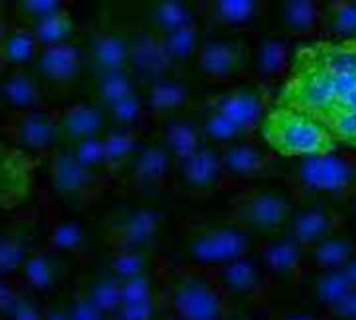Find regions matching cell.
<instances>
[{"mask_svg":"<svg viewBox=\"0 0 356 320\" xmlns=\"http://www.w3.org/2000/svg\"><path fill=\"white\" fill-rule=\"evenodd\" d=\"M356 94V37L321 40L296 48L277 104L298 108L321 123Z\"/></svg>","mask_w":356,"mask_h":320,"instance_id":"cell-1","label":"cell"},{"mask_svg":"<svg viewBox=\"0 0 356 320\" xmlns=\"http://www.w3.org/2000/svg\"><path fill=\"white\" fill-rule=\"evenodd\" d=\"M161 306L169 320H234L238 314L211 269L175 262L163 277Z\"/></svg>","mask_w":356,"mask_h":320,"instance_id":"cell-2","label":"cell"},{"mask_svg":"<svg viewBox=\"0 0 356 320\" xmlns=\"http://www.w3.org/2000/svg\"><path fill=\"white\" fill-rule=\"evenodd\" d=\"M290 198L300 204H327L344 208L356 190V152L338 150L332 154L292 160L286 171Z\"/></svg>","mask_w":356,"mask_h":320,"instance_id":"cell-3","label":"cell"},{"mask_svg":"<svg viewBox=\"0 0 356 320\" xmlns=\"http://www.w3.org/2000/svg\"><path fill=\"white\" fill-rule=\"evenodd\" d=\"M175 244L179 250L177 262L213 271L252 254L257 242L232 221L219 217L179 221L175 229Z\"/></svg>","mask_w":356,"mask_h":320,"instance_id":"cell-4","label":"cell"},{"mask_svg":"<svg viewBox=\"0 0 356 320\" xmlns=\"http://www.w3.org/2000/svg\"><path fill=\"white\" fill-rule=\"evenodd\" d=\"M261 140L275 154L290 160L321 156L342 150V144L317 117L292 106L271 104L263 123Z\"/></svg>","mask_w":356,"mask_h":320,"instance_id":"cell-5","label":"cell"},{"mask_svg":"<svg viewBox=\"0 0 356 320\" xmlns=\"http://www.w3.org/2000/svg\"><path fill=\"white\" fill-rule=\"evenodd\" d=\"M294 202L288 194L269 187H244L232 198L225 219L254 242L286 231Z\"/></svg>","mask_w":356,"mask_h":320,"instance_id":"cell-6","label":"cell"},{"mask_svg":"<svg viewBox=\"0 0 356 320\" xmlns=\"http://www.w3.org/2000/svg\"><path fill=\"white\" fill-rule=\"evenodd\" d=\"M213 275L236 312L252 310L265 317L271 310L273 281L259 264L254 254L213 269Z\"/></svg>","mask_w":356,"mask_h":320,"instance_id":"cell-7","label":"cell"},{"mask_svg":"<svg viewBox=\"0 0 356 320\" xmlns=\"http://www.w3.org/2000/svg\"><path fill=\"white\" fill-rule=\"evenodd\" d=\"M248 40L240 35H207L196 52L194 65L198 73L215 85H238L246 81Z\"/></svg>","mask_w":356,"mask_h":320,"instance_id":"cell-8","label":"cell"},{"mask_svg":"<svg viewBox=\"0 0 356 320\" xmlns=\"http://www.w3.org/2000/svg\"><path fill=\"white\" fill-rule=\"evenodd\" d=\"M271 4L265 0H204L194 4L202 29L217 35L261 33L271 19Z\"/></svg>","mask_w":356,"mask_h":320,"instance_id":"cell-9","label":"cell"},{"mask_svg":"<svg viewBox=\"0 0 356 320\" xmlns=\"http://www.w3.org/2000/svg\"><path fill=\"white\" fill-rule=\"evenodd\" d=\"M204 102L223 115L240 133V137L246 140L257 137L261 123L271 108V92L250 81H242L238 85L223 87L221 92L204 98Z\"/></svg>","mask_w":356,"mask_h":320,"instance_id":"cell-10","label":"cell"},{"mask_svg":"<svg viewBox=\"0 0 356 320\" xmlns=\"http://www.w3.org/2000/svg\"><path fill=\"white\" fill-rule=\"evenodd\" d=\"M165 217L150 206H123L108 214L104 223V239L111 252L140 250L152 252L154 242L163 231Z\"/></svg>","mask_w":356,"mask_h":320,"instance_id":"cell-11","label":"cell"},{"mask_svg":"<svg viewBox=\"0 0 356 320\" xmlns=\"http://www.w3.org/2000/svg\"><path fill=\"white\" fill-rule=\"evenodd\" d=\"M46 175L50 187L65 200L86 204L106 187L104 171L83 167L69 148H56L48 154Z\"/></svg>","mask_w":356,"mask_h":320,"instance_id":"cell-12","label":"cell"},{"mask_svg":"<svg viewBox=\"0 0 356 320\" xmlns=\"http://www.w3.org/2000/svg\"><path fill=\"white\" fill-rule=\"evenodd\" d=\"M254 258L265 269L269 279L280 285L300 287L309 275L307 252L286 233H277L265 239H257Z\"/></svg>","mask_w":356,"mask_h":320,"instance_id":"cell-13","label":"cell"},{"mask_svg":"<svg viewBox=\"0 0 356 320\" xmlns=\"http://www.w3.org/2000/svg\"><path fill=\"white\" fill-rule=\"evenodd\" d=\"M292 48L288 37L280 33H257V37L248 44V71L246 81L271 90L273 85L288 79L292 69Z\"/></svg>","mask_w":356,"mask_h":320,"instance_id":"cell-14","label":"cell"},{"mask_svg":"<svg viewBox=\"0 0 356 320\" xmlns=\"http://www.w3.org/2000/svg\"><path fill=\"white\" fill-rule=\"evenodd\" d=\"M223 171L234 190L250 187V183L275 173L277 156L257 137L238 140L219 150Z\"/></svg>","mask_w":356,"mask_h":320,"instance_id":"cell-15","label":"cell"},{"mask_svg":"<svg viewBox=\"0 0 356 320\" xmlns=\"http://www.w3.org/2000/svg\"><path fill=\"white\" fill-rule=\"evenodd\" d=\"M348 229V221L342 208L327 204H300L294 202L286 235L292 237L305 252L332 237L338 231Z\"/></svg>","mask_w":356,"mask_h":320,"instance_id":"cell-16","label":"cell"},{"mask_svg":"<svg viewBox=\"0 0 356 320\" xmlns=\"http://www.w3.org/2000/svg\"><path fill=\"white\" fill-rule=\"evenodd\" d=\"M173 171H175L179 187L190 194L209 196V194H217L223 190H234L232 181L227 179L223 171L219 150L211 146H202L192 156L175 162Z\"/></svg>","mask_w":356,"mask_h":320,"instance_id":"cell-17","label":"cell"},{"mask_svg":"<svg viewBox=\"0 0 356 320\" xmlns=\"http://www.w3.org/2000/svg\"><path fill=\"white\" fill-rule=\"evenodd\" d=\"M33 158L0 133V210H10L31 192Z\"/></svg>","mask_w":356,"mask_h":320,"instance_id":"cell-18","label":"cell"},{"mask_svg":"<svg viewBox=\"0 0 356 320\" xmlns=\"http://www.w3.org/2000/svg\"><path fill=\"white\" fill-rule=\"evenodd\" d=\"M6 137L25 152H52L60 144L56 112L52 110H29L10 117Z\"/></svg>","mask_w":356,"mask_h":320,"instance_id":"cell-19","label":"cell"},{"mask_svg":"<svg viewBox=\"0 0 356 320\" xmlns=\"http://www.w3.org/2000/svg\"><path fill=\"white\" fill-rule=\"evenodd\" d=\"M300 287L305 289L307 308L323 320L336 319L338 310L355 289L342 271H311Z\"/></svg>","mask_w":356,"mask_h":320,"instance_id":"cell-20","label":"cell"},{"mask_svg":"<svg viewBox=\"0 0 356 320\" xmlns=\"http://www.w3.org/2000/svg\"><path fill=\"white\" fill-rule=\"evenodd\" d=\"M127 71L134 79L140 77L146 81V85L173 73V65L169 62L156 33L140 29L127 37Z\"/></svg>","mask_w":356,"mask_h":320,"instance_id":"cell-21","label":"cell"},{"mask_svg":"<svg viewBox=\"0 0 356 320\" xmlns=\"http://www.w3.org/2000/svg\"><path fill=\"white\" fill-rule=\"evenodd\" d=\"M173 169H175V160L154 140L140 148V152L125 167V173H127L129 187L146 192V190L163 187L169 181Z\"/></svg>","mask_w":356,"mask_h":320,"instance_id":"cell-22","label":"cell"},{"mask_svg":"<svg viewBox=\"0 0 356 320\" xmlns=\"http://www.w3.org/2000/svg\"><path fill=\"white\" fill-rule=\"evenodd\" d=\"M56 121H58L60 142L73 146V144L90 140V137H100V133L106 125V112L94 100H79V102L58 110Z\"/></svg>","mask_w":356,"mask_h":320,"instance_id":"cell-23","label":"cell"},{"mask_svg":"<svg viewBox=\"0 0 356 320\" xmlns=\"http://www.w3.org/2000/svg\"><path fill=\"white\" fill-rule=\"evenodd\" d=\"M277 21V33L292 37H315L323 25V4L317 0H286L271 8Z\"/></svg>","mask_w":356,"mask_h":320,"instance_id":"cell-24","label":"cell"},{"mask_svg":"<svg viewBox=\"0 0 356 320\" xmlns=\"http://www.w3.org/2000/svg\"><path fill=\"white\" fill-rule=\"evenodd\" d=\"M142 98L146 104V112L156 115L161 121L175 117V115L190 112L194 106L188 83L173 73L148 83L146 96H142Z\"/></svg>","mask_w":356,"mask_h":320,"instance_id":"cell-25","label":"cell"},{"mask_svg":"<svg viewBox=\"0 0 356 320\" xmlns=\"http://www.w3.org/2000/svg\"><path fill=\"white\" fill-rule=\"evenodd\" d=\"M156 142L171 154V158L175 162L192 156L196 150H200L204 146L198 123H196L192 110L184 112V115L163 119L161 127H159Z\"/></svg>","mask_w":356,"mask_h":320,"instance_id":"cell-26","label":"cell"},{"mask_svg":"<svg viewBox=\"0 0 356 320\" xmlns=\"http://www.w3.org/2000/svg\"><path fill=\"white\" fill-rule=\"evenodd\" d=\"M83 62V54L71 42L42 48L33 60V71L46 81L52 83H71Z\"/></svg>","mask_w":356,"mask_h":320,"instance_id":"cell-27","label":"cell"},{"mask_svg":"<svg viewBox=\"0 0 356 320\" xmlns=\"http://www.w3.org/2000/svg\"><path fill=\"white\" fill-rule=\"evenodd\" d=\"M33 231L35 225L27 219H19L0 231V279L21 271L33 252Z\"/></svg>","mask_w":356,"mask_h":320,"instance_id":"cell-28","label":"cell"},{"mask_svg":"<svg viewBox=\"0 0 356 320\" xmlns=\"http://www.w3.org/2000/svg\"><path fill=\"white\" fill-rule=\"evenodd\" d=\"M65 273L67 269L60 254H54L42 246L35 248L21 267V283L27 292H54L60 285Z\"/></svg>","mask_w":356,"mask_h":320,"instance_id":"cell-29","label":"cell"},{"mask_svg":"<svg viewBox=\"0 0 356 320\" xmlns=\"http://www.w3.org/2000/svg\"><path fill=\"white\" fill-rule=\"evenodd\" d=\"M88 60L96 75L127 69V35L96 31L88 44Z\"/></svg>","mask_w":356,"mask_h":320,"instance_id":"cell-30","label":"cell"},{"mask_svg":"<svg viewBox=\"0 0 356 320\" xmlns=\"http://www.w3.org/2000/svg\"><path fill=\"white\" fill-rule=\"evenodd\" d=\"M356 252V235L348 229L334 233L307 252V264L311 271H342Z\"/></svg>","mask_w":356,"mask_h":320,"instance_id":"cell-31","label":"cell"},{"mask_svg":"<svg viewBox=\"0 0 356 320\" xmlns=\"http://www.w3.org/2000/svg\"><path fill=\"white\" fill-rule=\"evenodd\" d=\"M2 98L17 110V112H29V110H44V100H42V87L38 77L25 69V67H15L10 73L4 77L0 85Z\"/></svg>","mask_w":356,"mask_h":320,"instance_id":"cell-32","label":"cell"},{"mask_svg":"<svg viewBox=\"0 0 356 320\" xmlns=\"http://www.w3.org/2000/svg\"><path fill=\"white\" fill-rule=\"evenodd\" d=\"M196 10L194 4H186V2H177V0H169V2H152L144 8L142 12V23L146 31H152L156 35H165L173 29H179L184 25L196 23Z\"/></svg>","mask_w":356,"mask_h":320,"instance_id":"cell-33","label":"cell"},{"mask_svg":"<svg viewBox=\"0 0 356 320\" xmlns=\"http://www.w3.org/2000/svg\"><path fill=\"white\" fill-rule=\"evenodd\" d=\"M77 289L94 304L98 306L108 319L115 314V310L121 304V281L113 277L106 269L86 273L77 285Z\"/></svg>","mask_w":356,"mask_h":320,"instance_id":"cell-34","label":"cell"},{"mask_svg":"<svg viewBox=\"0 0 356 320\" xmlns=\"http://www.w3.org/2000/svg\"><path fill=\"white\" fill-rule=\"evenodd\" d=\"M46 250L54 254H83L88 250V231L79 221L56 217L50 221L46 235Z\"/></svg>","mask_w":356,"mask_h":320,"instance_id":"cell-35","label":"cell"},{"mask_svg":"<svg viewBox=\"0 0 356 320\" xmlns=\"http://www.w3.org/2000/svg\"><path fill=\"white\" fill-rule=\"evenodd\" d=\"M106 169H125L142 148V127H115L102 135Z\"/></svg>","mask_w":356,"mask_h":320,"instance_id":"cell-36","label":"cell"},{"mask_svg":"<svg viewBox=\"0 0 356 320\" xmlns=\"http://www.w3.org/2000/svg\"><path fill=\"white\" fill-rule=\"evenodd\" d=\"M161 37V44H163V50L169 58V62L173 67L177 65H184L188 60H194L196 58V52L202 44V25L196 21V23H190V25H184L179 29H173L165 35H159Z\"/></svg>","mask_w":356,"mask_h":320,"instance_id":"cell-37","label":"cell"},{"mask_svg":"<svg viewBox=\"0 0 356 320\" xmlns=\"http://www.w3.org/2000/svg\"><path fill=\"white\" fill-rule=\"evenodd\" d=\"M42 46L38 44L31 27H15L8 29L2 48H0V62L8 67H27L40 54Z\"/></svg>","mask_w":356,"mask_h":320,"instance_id":"cell-38","label":"cell"},{"mask_svg":"<svg viewBox=\"0 0 356 320\" xmlns=\"http://www.w3.org/2000/svg\"><path fill=\"white\" fill-rule=\"evenodd\" d=\"M154 254L152 252H140V250H117L108 252L104 269L117 277L119 281H127L140 275L154 273Z\"/></svg>","mask_w":356,"mask_h":320,"instance_id":"cell-39","label":"cell"},{"mask_svg":"<svg viewBox=\"0 0 356 320\" xmlns=\"http://www.w3.org/2000/svg\"><path fill=\"white\" fill-rule=\"evenodd\" d=\"M321 33H325L330 40L356 37V2L334 0L323 4Z\"/></svg>","mask_w":356,"mask_h":320,"instance_id":"cell-40","label":"cell"},{"mask_svg":"<svg viewBox=\"0 0 356 320\" xmlns=\"http://www.w3.org/2000/svg\"><path fill=\"white\" fill-rule=\"evenodd\" d=\"M29 27H31L38 44L42 48H48V46H56V44H67L69 37L73 35L75 23H73L69 10L63 8L54 15H48V17L33 21Z\"/></svg>","mask_w":356,"mask_h":320,"instance_id":"cell-41","label":"cell"},{"mask_svg":"<svg viewBox=\"0 0 356 320\" xmlns=\"http://www.w3.org/2000/svg\"><path fill=\"white\" fill-rule=\"evenodd\" d=\"M136 92L134 85V75L127 69L121 71H111L96 75V85H94V102H98L102 108L119 102L121 98L129 96Z\"/></svg>","mask_w":356,"mask_h":320,"instance_id":"cell-42","label":"cell"},{"mask_svg":"<svg viewBox=\"0 0 356 320\" xmlns=\"http://www.w3.org/2000/svg\"><path fill=\"white\" fill-rule=\"evenodd\" d=\"M104 112H106V119H111L115 123V127H142V123L148 115L144 98L138 92L106 106Z\"/></svg>","mask_w":356,"mask_h":320,"instance_id":"cell-43","label":"cell"},{"mask_svg":"<svg viewBox=\"0 0 356 320\" xmlns=\"http://www.w3.org/2000/svg\"><path fill=\"white\" fill-rule=\"evenodd\" d=\"M71 154L88 169L94 171H108L106 169V154H104V142L102 135L100 137H90L83 142H77L73 146H69Z\"/></svg>","mask_w":356,"mask_h":320,"instance_id":"cell-44","label":"cell"},{"mask_svg":"<svg viewBox=\"0 0 356 320\" xmlns=\"http://www.w3.org/2000/svg\"><path fill=\"white\" fill-rule=\"evenodd\" d=\"M69 319L71 320H111L98 306H94L79 289L73 292V296L69 298V302L65 304Z\"/></svg>","mask_w":356,"mask_h":320,"instance_id":"cell-45","label":"cell"},{"mask_svg":"<svg viewBox=\"0 0 356 320\" xmlns=\"http://www.w3.org/2000/svg\"><path fill=\"white\" fill-rule=\"evenodd\" d=\"M63 8H67V6L58 0H23L17 4V10L23 12V17L31 19V23L42 19V17L54 15Z\"/></svg>","mask_w":356,"mask_h":320,"instance_id":"cell-46","label":"cell"},{"mask_svg":"<svg viewBox=\"0 0 356 320\" xmlns=\"http://www.w3.org/2000/svg\"><path fill=\"white\" fill-rule=\"evenodd\" d=\"M25 285L13 281L10 277H2L0 279V319H8L10 310L15 308V304L19 302V298L25 294Z\"/></svg>","mask_w":356,"mask_h":320,"instance_id":"cell-47","label":"cell"},{"mask_svg":"<svg viewBox=\"0 0 356 320\" xmlns=\"http://www.w3.org/2000/svg\"><path fill=\"white\" fill-rule=\"evenodd\" d=\"M6 320H44V308H40V304L33 300V296L29 292H25L19 302L15 304V308L10 310Z\"/></svg>","mask_w":356,"mask_h":320,"instance_id":"cell-48","label":"cell"},{"mask_svg":"<svg viewBox=\"0 0 356 320\" xmlns=\"http://www.w3.org/2000/svg\"><path fill=\"white\" fill-rule=\"evenodd\" d=\"M263 320H323L309 308H277L269 310Z\"/></svg>","mask_w":356,"mask_h":320,"instance_id":"cell-49","label":"cell"},{"mask_svg":"<svg viewBox=\"0 0 356 320\" xmlns=\"http://www.w3.org/2000/svg\"><path fill=\"white\" fill-rule=\"evenodd\" d=\"M44 320H71L65 304H52L44 308Z\"/></svg>","mask_w":356,"mask_h":320,"instance_id":"cell-50","label":"cell"},{"mask_svg":"<svg viewBox=\"0 0 356 320\" xmlns=\"http://www.w3.org/2000/svg\"><path fill=\"white\" fill-rule=\"evenodd\" d=\"M344 214H346V221L348 223H353L356 227V190L350 194V198L346 200V204H344Z\"/></svg>","mask_w":356,"mask_h":320,"instance_id":"cell-51","label":"cell"},{"mask_svg":"<svg viewBox=\"0 0 356 320\" xmlns=\"http://www.w3.org/2000/svg\"><path fill=\"white\" fill-rule=\"evenodd\" d=\"M342 273H344V277L348 279V283H350V285L356 289V252H355V256L348 260V264L342 269Z\"/></svg>","mask_w":356,"mask_h":320,"instance_id":"cell-52","label":"cell"},{"mask_svg":"<svg viewBox=\"0 0 356 320\" xmlns=\"http://www.w3.org/2000/svg\"><path fill=\"white\" fill-rule=\"evenodd\" d=\"M8 33V27H6V21H4V15L0 12V48H2V42Z\"/></svg>","mask_w":356,"mask_h":320,"instance_id":"cell-53","label":"cell"},{"mask_svg":"<svg viewBox=\"0 0 356 320\" xmlns=\"http://www.w3.org/2000/svg\"><path fill=\"white\" fill-rule=\"evenodd\" d=\"M150 320H169V319H163V317L159 314V317H154V319H150Z\"/></svg>","mask_w":356,"mask_h":320,"instance_id":"cell-54","label":"cell"},{"mask_svg":"<svg viewBox=\"0 0 356 320\" xmlns=\"http://www.w3.org/2000/svg\"><path fill=\"white\" fill-rule=\"evenodd\" d=\"M353 320H356V317H355V319H353Z\"/></svg>","mask_w":356,"mask_h":320,"instance_id":"cell-55","label":"cell"}]
</instances>
